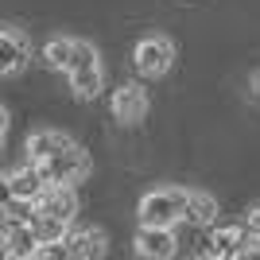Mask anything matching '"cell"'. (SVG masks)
<instances>
[{"instance_id": "1", "label": "cell", "mask_w": 260, "mask_h": 260, "mask_svg": "<svg viewBox=\"0 0 260 260\" xmlns=\"http://www.w3.org/2000/svg\"><path fill=\"white\" fill-rule=\"evenodd\" d=\"M186 194H190V190H179V186L144 194L140 214H136L140 225H179V221H186Z\"/></svg>"}, {"instance_id": "2", "label": "cell", "mask_w": 260, "mask_h": 260, "mask_svg": "<svg viewBox=\"0 0 260 260\" xmlns=\"http://www.w3.org/2000/svg\"><path fill=\"white\" fill-rule=\"evenodd\" d=\"M43 167V175H47V183H82L89 175V155L78 148V144H70L66 152H58V155H51V159H43L39 163Z\"/></svg>"}, {"instance_id": "3", "label": "cell", "mask_w": 260, "mask_h": 260, "mask_svg": "<svg viewBox=\"0 0 260 260\" xmlns=\"http://www.w3.org/2000/svg\"><path fill=\"white\" fill-rule=\"evenodd\" d=\"M175 62V47L171 39H163V35H148V39H140L136 43V70H140L144 78H159L167 74Z\"/></svg>"}, {"instance_id": "4", "label": "cell", "mask_w": 260, "mask_h": 260, "mask_svg": "<svg viewBox=\"0 0 260 260\" xmlns=\"http://www.w3.org/2000/svg\"><path fill=\"white\" fill-rule=\"evenodd\" d=\"M252 249V233L249 225H225V229H214L210 233V260H221V256H249Z\"/></svg>"}, {"instance_id": "5", "label": "cell", "mask_w": 260, "mask_h": 260, "mask_svg": "<svg viewBox=\"0 0 260 260\" xmlns=\"http://www.w3.org/2000/svg\"><path fill=\"white\" fill-rule=\"evenodd\" d=\"M113 117H117L120 124H140V120L148 117V93H144V86L124 82V86L113 93Z\"/></svg>"}, {"instance_id": "6", "label": "cell", "mask_w": 260, "mask_h": 260, "mask_svg": "<svg viewBox=\"0 0 260 260\" xmlns=\"http://www.w3.org/2000/svg\"><path fill=\"white\" fill-rule=\"evenodd\" d=\"M175 225H140L136 233V252L148 260H167L175 256Z\"/></svg>"}, {"instance_id": "7", "label": "cell", "mask_w": 260, "mask_h": 260, "mask_svg": "<svg viewBox=\"0 0 260 260\" xmlns=\"http://www.w3.org/2000/svg\"><path fill=\"white\" fill-rule=\"evenodd\" d=\"M35 210H39V214H54V217H66V221H70V217L78 214V198H74V190H70L66 183H51L43 194L35 198Z\"/></svg>"}, {"instance_id": "8", "label": "cell", "mask_w": 260, "mask_h": 260, "mask_svg": "<svg viewBox=\"0 0 260 260\" xmlns=\"http://www.w3.org/2000/svg\"><path fill=\"white\" fill-rule=\"evenodd\" d=\"M31 58V51H27V39L16 31H0V74H16V70H23V62Z\"/></svg>"}, {"instance_id": "9", "label": "cell", "mask_w": 260, "mask_h": 260, "mask_svg": "<svg viewBox=\"0 0 260 260\" xmlns=\"http://www.w3.org/2000/svg\"><path fill=\"white\" fill-rule=\"evenodd\" d=\"M0 229L8 233V249H12V256L27 260V256H35V252H39V237H35L31 221H4Z\"/></svg>"}, {"instance_id": "10", "label": "cell", "mask_w": 260, "mask_h": 260, "mask_svg": "<svg viewBox=\"0 0 260 260\" xmlns=\"http://www.w3.org/2000/svg\"><path fill=\"white\" fill-rule=\"evenodd\" d=\"M66 148H70V136H62V132H54V128H39V132H31V140H27L31 163H43V159H51V155L66 152Z\"/></svg>"}, {"instance_id": "11", "label": "cell", "mask_w": 260, "mask_h": 260, "mask_svg": "<svg viewBox=\"0 0 260 260\" xmlns=\"http://www.w3.org/2000/svg\"><path fill=\"white\" fill-rule=\"evenodd\" d=\"M105 233L101 229H78V233H66V249L70 256H82V260H93V256H105Z\"/></svg>"}, {"instance_id": "12", "label": "cell", "mask_w": 260, "mask_h": 260, "mask_svg": "<svg viewBox=\"0 0 260 260\" xmlns=\"http://www.w3.org/2000/svg\"><path fill=\"white\" fill-rule=\"evenodd\" d=\"M12 179V190H16V198H39L47 190V175H43V167H39V163H31V167H23V171H16V175H8Z\"/></svg>"}, {"instance_id": "13", "label": "cell", "mask_w": 260, "mask_h": 260, "mask_svg": "<svg viewBox=\"0 0 260 260\" xmlns=\"http://www.w3.org/2000/svg\"><path fill=\"white\" fill-rule=\"evenodd\" d=\"M217 217V198L206 190H190L186 194V221L190 225H214Z\"/></svg>"}, {"instance_id": "14", "label": "cell", "mask_w": 260, "mask_h": 260, "mask_svg": "<svg viewBox=\"0 0 260 260\" xmlns=\"http://www.w3.org/2000/svg\"><path fill=\"white\" fill-rule=\"evenodd\" d=\"M70 89H74L78 98H98L101 93V66L98 62H86V66H74L70 70Z\"/></svg>"}, {"instance_id": "15", "label": "cell", "mask_w": 260, "mask_h": 260, "mask_svg": "<svg viewBox=\"0 0 260 260\" xmlns=\"http://www.w3.org/2000/svg\"><path fill=\"white\" fill-rule=\"evenodd\" d=\"M31 229H35V237H39V245H47V241H66L70 221H66V217H54V214H35Z\"/></svg>"}, {"instance_id": "16", "label": "cell", "mask_w": 260, "mask_h": 260, "mask_svg": "<svg viewBox=\"0 0 260 260\" xmlns=\"http://www.w3.org/2000/svg\"><path fill=\"white\" fill-rule=\"evenodd\" d=\"M74 51H78V39H51V43H47V51H43V58L54 66V70H70Z\"/></svg>"}, {"instance_id": "17", "label": "cell", "mask_w": 260, "mask_h": 260, "mask_svg": "<svg viewBox=\"0 0 260 260\" xmlns=\"http://www.w3.org/2000/svg\"><path fill=\"white\" fill-rule=\"evenodd\" d=\"M0 214H4V221H31L35 214H39V210H35V202L31 198H12L8 206L0 210Z\"/></svg>"}, {"instance_id": "18", "label": "cell", "mask_w": 260, "mask_h": 260, "mask_svg": "<svg viewBox=\"0 0 260 260\" xmlns=\"http://www.w3.org/2000/svg\"><path fill=\"white\" fill-rule=\"evenodd\" d=\"M35 256L39 260H62V256H70V249H66V241H47V245H39Z\"/></svg>"}, {"instance_id": "19", "label": "cell", "mask_w": 260, "mask_h": 260, "mask_svg": "<svg viewBox=\"0 0 260 260\" xmlns=\"http://www.w3.org/2000/svg\"><path fill=\"white\" fill-rule=\"evenodd\" d=\"M245 225H249L252 237H260V206H252L249 214H245Z\"/></svg>"}, {"instance_id": "20", "label": "cell", "mask_w": 260, "mask_h": 260, "mask_svg": "<svg viewBox=\"0 0 260 260\" xmlns=\"http://www.w3.org/2000/svg\"><path fill=\"white\" fill-rule=\"evenodd\" d=\"M12 198H16V190H12V179H0V210L8 206Z\"/></svg>"}, {"instance_id": "21", "label": "cell", "mask_w": 260, "mask_h": 260, "mask_svg": "<svg viewBox=\"0 0 260 260\" xmlns=\"http://www.w3.org/2000/svg\"><path fill=\"white\" fill-rule=\"evenodd\" d=\"M4 256H12V249H8V233L0 229V260H4Z\"/></svg>"}, {"instance_id": "22", "label": "cell", "mask_w": 260, "mask_h": 260, "mask_svg": "<svg viewBox=\"0 0 260 260\" xmlns=\"http://www.w3.org/2000/svg\"><path fill=\"white\" fill-rule=\"evenodd\" d=\"M4 128H8V113L0 109V136H4Z\"/></svg>"}]
</instances>
